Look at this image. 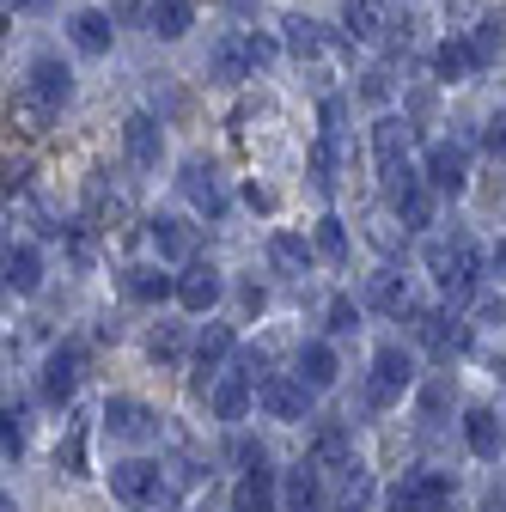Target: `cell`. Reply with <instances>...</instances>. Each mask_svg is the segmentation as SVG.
I'll list each match as a JSON object with an SVG mask.
<instances>
[{
	"label": "cell",
	"instance_id": "34",
	"mask_svg": "<svg viewBox=\"0 0 506 512\" xmlns=\"http://www.w3.org/2000/svg\"><path fill=\"white\" fill-rule=\"evenodd\" d=\"M129 293H135V299H147V305H153V299H177V281H171V275H159V269H147V263H141V269H129Z\"/></svg>",
	"mask_w": 506,
	"mask_h": 512
},
{
	"label": "cell",
	"instance_id": "33",
	"mask_svg": "<svg viewBox=\"0 0 506 512\" xmlns=\"http://www.w3.org/2000/svg\"><path fill=\"white\" fill-rule=\"evenodd\" d=\"M311 244H318V256H324V263H348V232H342V220H336V214H324V220H318Z\"/></svg>",
	"mask_w": 506,
	"mask_h": 512
},
{
	"label": "cell",
	"instance_id": "19",
	"mask_svg": "<svg viewBox=\"0 0 506 512\" xmlns=\"http://www.w3.org/2000/svg\"><path fill=\"white\" fill-rule=\"evenodd\" d=\"M68 37H74V49L80 55H110V37H116V25H110V13H74L68 19Z\"/></svg>",
	"mask_w": 506,
	"mask_h": 512
},
{
	"label": "cell",
	"instance_id": "41",
	"mask_svg": "<svg viewBox=\"0 0 506 512\" xmlns=\"http://www.w3.org/2000/svg\"><path fill=\"white\" fill-rule=\"evenodd\" d=\"M147 348H153V360H177V354H183V336H177V330H171V324H159V330H153V342H147Z\"/></svg>",
	"mask_w": 506,
	"mask_h": 512
},
{
	"label": "cell",
	"instance_id": "42",
	"mask_svg": "<svg viewBox=\"0 0 506 512\" xmlns=\"http://www.w3.org/2000/svg\"><path fill=\"white\" fill-rule=\"evenodd\" d=\"M360 98H366V104H385V98H391V74H385V68H372V74L360 80Z\"/></svg>",
	"mask_w": 506,
	"mask_h": 512
},
{
	"label": "cell",
	"instance_id": "28",
	"mask_svg": "<svg viewBox=\"0 0 506 512\" xmlns=\"http://www.w3.org/2000/svg\"><path fill=\"white\" fill-rule=\"evenodd\" d=\"M372 494H378V488H372V476H366L360 464H348V470H342V488L330 494V512H366V506H372Z\"/></svg>",
	"mask_w": 506,
	"mask_h": 512
},
{
	"label": "cell",
	"instance_id": "2",
	"mask_svg": "<svg viewBox=\"0 0 506 512\" xmlns=\"http://www.w3.org/2000/svg\"><path fill=\"white\" fill-rule=\"evenodd\" d=\"M372 165H378L385 196L397 202L403 189L415 183V171H409V122H397V116H378L372 122Z\"/></svg>",
	"mask_w": 506,
	"mask_h": 512
},
{
	"label": "cell",
	"instance_id": "9",
	"mask_svg": "<svg viewBox=\"0 0 506 512\" xmlns=\"http://www.w3.org/2000/svg\"><path fill=\"white\" fill-rule=\"evenodd\" d=\"M177 183H183V196L196 202V214H208V220H220V214H226V183H220V171H214L208 159H189Z\"/></svg>",
	"mask_w": 506,
	"mask_h": 512
},
{
	"label": "cell",
	"instance_id": "43",
	"mask_svg": "<svg viewBox=\"0 0 506 512\" xmlns=\"http://www.w3.org/2000/svg\"><path fill=\"white\" fill-rule=\"evenodd\" d=\"M244 55H250V74H257V68H269V61H275V43L250 31V37H244Z\"/></svg>",
	"mask_w": 506,
	"mask_h": 512
},
{
	"label": "cell",
	"instance_id": "3",
	"mask_svg": "<svg viewBox=\"0 0 506 512\" xmlns=\"http://www.w3.org/2000/svg\"><path fill=\"white\" fill-rule=\"evenodd\" d=\"M415 384V360H409V348L403 342H385L372 354V384H366V397H372V409H391L403 391Z\"/></svg>",
	"mask_w": 506,
	"mask_h": 512
},
{
	"label": "cell",
	"instance_id": "13",
	"mask_svg": "<svg viewBox=\"0 0 506 512\" xmlns=\"http://www.w3.org/2000/svg\"><path fill=\"white\" fill-rule=\"evenodd\" d=\"M122 153H129L135 171H153V165L165 159V135H159V122H153L147 110H135L129 122H122Z\"/></svg>",
	"mask_w": 506,
	"mask_h": 512
},
{
	"label": "cell",
	"instance_id": "6",
	"mask_svg": "<svg viewBox=\"0 0 506 512\" xmlns=\"http://www.w3.org/2000/svg\"><path fill=\"white\" fill-rule=\"evenodd\" d=\"M409 336L433 354H458L464 348V324H452L446 311H433V305H409Z\"/></svg>",
	"mask_w": 506,
	"mask_h": 512
},
{
	"label": "cell",
	"instance_id": "15",
	"mask_svg": "<svg viewBox=\"0 0 506 512\" xmlns=\"http://www.w3.org/2000/svg\"><path fill=\"white\" fill-rule=\"evenodd\" d=\"M281 506V488H275V470L269 464H250L232 488V512H275Z\"/></svg>",
	"mask_w": 506,
	"mask_h": 512
},
{
	"label": "cell",
	"instance_id": "25",
	"mask_svg": "<svg viewBox=\"0 0 506 512\" xmlns=\"http://www.w3.org/2000/svg\"><path fill=\"white\" fill-rule=\"evenodd\" d=\"M311 256H318V244H305L299 232H275V238H269V263H275L281 275H293V281L311 269Z\"/></svg>",
	"mask_w": 506,
	"mask_h": 512
},
{
	"label": "cell",
	"instance_id": "29",
	"mask_svg": "<svg viewBox=\"0 0 506 512\" xmlns=\"http://www.w3.org/2000/svg\"><path fill=\"white\" fill-rule=\"evenodd\" d=\"M433 196H439V189H433V183H421V177H415V183L403 189V196H397V214H403V226H409V232L433 226Z\"/></svg>",
	"mask_w": 506,
	"mask_h": 512
},
{
	"label": "cell",
	"instance_id": "8",
	"mask_svg": "<svg viewBox=\"0 0 506 512\" xmlns=\"http://www.w3.org/2000/svg\"><path fill=\"white\" fill-rule=\"evenodd\" d=\"M263 409L275 415V421H305L311 415V397H318V391H311V384L293 372V378H263Z\"/></svg>",
	"mask_w": 506,
	"mask_h": 512
},
{
	"label": "cell",
	"instance_id": "20",
	"mask_svg": "<svg viewBox=\"0 0 506 512\" xmlns=\"http://www.w3.org/2000/svg\"><path fill=\"white\" fill-rule=\"evenodd\" d=\"M299 378L311 384V391H330V384L342 378L336 348H330V342H305V348H299Z\"/></svg>",
	"mask_w": 506,
	"mask_h": 512
},
{
	"label": "cell",
	"instance_id": "18",
	"mask_svg": "<svg viewBox=\"0 0 506 512\" xmlns=\"http://www.w3.org/2000/svg\"><path fill=\"white\" fill-rule=\"evenodd\" d=\"M250 391H257V378H250V372L238 366V372L214 378V397H208V403H214V415H220V421H244V409H250Z\"/></svg>",
	"mask_w": 506,
	"mask_h": 512
},
{
	"label": "cell",
	"instance_id": "23",
	"mask_svg": "<svg viewBox=\"0 0 506 512\" xmlns=\"http://www.w3.org/2000/svg\"><path fill=\"white\" fill-rule=\"evenodd\" d=\"M7 287L13 293H37L43 287V250L37 244H7Z\"/></svg>",
	"mask_w": 506,
	"mask_h": 512
},
{
	"label": "cell",
	"instance_id": "14",
	"mask_svg": "<svg viewBox=\"0 0 506 512\" xmlns=\"http://www.w3.org/2000/svg\"><path fill=\"white\" fill-rule=\"evenodd\" d=\"M177 305L183 311H214L220 305V269L214 263H183V275H177Z\"/></svg>",
	"mask_w": 506,
	"mask_h": 512
},
{
	"label": "cell",
	"instance_id": "5",
	"mask_svg": "<svg viewBox=\"0 0 506 512\" xmlns=\"http://www.w3.org/2000/svg\"><path fill=\"white\" fill-rule=\"evenodd\" d=\"M324 464L318 458H305V464H293L287 470V482H281V500H287V512H318V506H330V488H324Z\"/></svg>",
	"mask_w": 506,
	"mask_h": 512
},
{
	"label": "cell",
	"instance_id": "11",
	"mask_svg": "<svg viewBox=\"0 0 506 512\" xmlns=\"http://www.w3.org/2000/svg\"><path fill=\"white\" fill-rule=\"evenodd\" d=\"M110 494L129 500V506L159 500V464H147V458H122V464H110Z\"/></svg>",
	"mask_w": 506,
	"mask_h": 512
},
{
	"label": "cell",
	"instance_id": "27",
	"mask_svg": "<svg viewBox=\"0 0 506 512\" xmlns=\"http://www.w3.org/2000/svg\"><path fill=\"white\" fill-rule=\"evenodd\" d=\"M147 25H153V37L177 43V37H189V25H196V7H189V0H153Z\"/></svg>",
	"mask_w": 506,
	"mask_h": 512
},
{
	"label": "cell",
	"instance_id": "44",
	"mask_svg": "<svg viewBox=\"0 0 506 512\" xmlns=\"http://www.w3.org/2000/svg\"><path fill=\"white\" fill-rule=\"evenodd\" d=\"M482 147H488L494 159H506V116H494V122H488V135H482Z\"/></svg>",
	"mask_w": 506,
	"mask_h": 512
},
{
	"label": "cell",
	"instance_id": "24",
	"mask_svg": "<svg viewBox=\"0 0 506 512\" xmlns=\"http://www.w3.org/2000/svg\"><path fill=\"white\" fill-rule=\"evenodd\" d=\"M464 439H470V452H476V458H500L506 421H500L494 409H470V415H464Z\"/></svg>",
	"mask_w": 506,
	"mask_h": 512
},
{
	"label": "cell",
	"instance_id": "37",
	"mask_svg": "<svg viewBox=\"0 0 506 512\" xmlns=\"http://www.w3.org/2000/svg\"><path fill=\"white\" fill-rule=\"evenodd\" d=\"M61 470H68V476H86V421H74L68 427V445H61Z\"/></svg>",
	"mask_w": 506,
	"mask_h": 512
},
{
	"label": "cell",
	"instance_id": "26",
	"mask_svg": "<svg viewBox=\"0 0 506 512\" xmlns=\"http://www.w3.org/2000/svg\"><path fill=\"white\" fill-rule=\"evenodd\" d=\"M311 458H318L330 476H342V470L354 464V439H348V427H318V439H311Z\"/></svg>",
	"mask_w": 506,
	"mask_h": 512
},
{
	"label": "cell",
	"instance_id": "46",
	"mask_svg": "<svg viewBox=\"0 0 506 512\" xmlns=\"http://www.w3.org/2000/svg\"><path fill=\"white\" fill-rule=\"evenodd\" d=\"M7 7H19V13H25V7H43V0H7Z\"/></svg>",
	"mask_w": 506,
	"mask_h": 512
},
{
	"label": "cell",
	"instance_id": "4",
	"mask_svg": "<svg viewBox=\"0 0 506 512\" xmlns=\"http://www.w3.org/2000/svg\"><path fill=\"white\" fill-rule=\"evenodd\" d=\"M452 506V476L446 470H415L391 488V512H446Z\"/></svg>",
	"mask_w": 506,
	"mask_h": 512
},
{
	"label": "cell",
	"instance_id": "31",
	"mask_svg": "<svg viewBox=\"0 0 506 512\" xmlns=\"http://www.w3.org/2000/svg\"><path fill=\"white\" fill-rule=\"evenodd\" d=\"M470 68H476V55H470L464 37H446V43L433 49V74H439V80H464Z\"/></svg>",
	"mask_w": 506,
	"mask_h": 512
},
{
	"label": "cell",
	"instance_id": "21",
	"mask_svg": "<svg viewBox=\"0 0 506 512\" xmlns=\"http://www.w3.org/2000/svg\"><path fill=\"white\" fill-rule=\"evenodd\" d=\"M226 354H232V330H226V324H208V330L196 336V391H208V378L220 372Z\"/></svg>",
	"mask_w": 506,
	"mask_h": 512
},
{
	"label": "cell",
	"instance_id": "17",
	"mask_svg": "<svg viewBox=\"0 0 506 512\" xmlns=\"http://www.w3.org/2000/svg\"><path fill=\"white\" fill-rule=\"evenodd\" d=\"M147 238H153V250L165 256V263H196V226H189V220L159 214V220L147 226Z\"/></svg>",
	"mask_w": 506,
	"mask_h": 512
},
{
	"label": "cell",
	"instance_id": "7",
	"mask_svg": "<svg viewBox=\"0 0 506 512\" xmlns=\"http://www.w3.org/2000/svg\"><path fill=\"white\" fill-rule=\"evenodd\" d=\"M80 372H86V354L80 348H55L49 360H43V403H74V391H80Z\"/></svg>",
	"mask_w": 506,
	"mask_h": 512
},
{
	"label": "cell",
	"instance_id": "36",
	"mask_svg": "<svg viewBox=\"0 0 506 512\" xmlns=\"http://www.w3.org/2000/svg\"><path fill=\"white\" fill-rule=\"evenodd\" d=\"M324 324H330V336H348V330L360 324V305H354L348 293H330V305H324Z\"/></svg>",
	"mask_w": 506,
	"mask_h": 512
},
{
	"label": "cell",
	"instance_id": "1",
	"mask_svg": "<svg viewBox=\"0 0 506 512\" xmlns=\"http://www.w3.org/2000/svg\"><path fill=\"white\" fill-rule=\"evenodd\" d=\"M427 269H433V281H439V293H446V299H470L476 293V275H482V256L458 232V238H433L427 244Z\"/></svg>",
	"mask_w": 506,
	"mask_h": 512
},
{
	"label": "cell",
	"instance_id": "12",
	"mask_svg": "<svg viewBox=\"0 0 506 512\" xmlns=\"http://www.w3.org/2000/svg\"><path fill=\"white\" fill-rule=\"evenodd\" d=\"M427 183L439 189V196H458V189L470 183V153L458 141H433L427 147Z\"/></svg>",
	"mask_w": 506,
	"mask_h": 512
},
{
	"label": "cell",
	"instance_id": "22",
	"mask_svg": "<svg viewBox=\"0 0 506 512\" xmlns=\"http://www.w3.org/2000/svg\"><path fill=\"white\" fill-rule=\"evenodd\" d=\"M366 305H372V311H385V317H403V311H409V287H403V275H397V269L366 275Z\"/></svg>",
	"mask_w": 506,
	"mask_h": 512
},
{
	"label": "cell",
	"instance_id": "35",
	"mask_svg": "<svg viewBox=\"0 0 506 512\" xmlns=\"http://www.w3.org/2000/svg\"><path fill=\"white\" fill-rule=\"evenodd\" d=\"M214 74H220V80H244V74H250V55H244V37H226V43L214 49Z\"/></svg>",
	"mask_w": 506,
	"mask_h": 512
},
{
	"label": "cell",
	"instance_id": "16",
	"mask_svg": "<svg viewBox=\"0 0 506 512\" xmlns=\"http://www.w3.org/2000/svg\"><path fill=\"white\" fill-rule=\"evenodd\" d=\"M31 98H37V104H49V110L68 104V98H74V74H68V61L37 55V61H31Z\"/></svg>",
	"mask_w": 506,
	"mask_h": 512
},
{
	"label": "cell",
	"instance_id": "32",
	"mask_svg": "<svg viewBox=\"0 0 506 512\" xmlns=\"http://www.w3.org/2000/svg\"><path fill=\"white\" fill-rule=\"evenodd\" d=\"M342 25H348V37H354V43H372L378 31H385V19H378L372 0H348V7H342Z\"/></svg>",
	"mask_w": 506,
	"mask_h": 512
},
{
	"label": "cell",
	"instance_id": "30",
	"mask_svg": "<svg viewBox=\"0 0 506 512\" xmlns=\"http://www.w3.org/2000/svg\"><path fill=\"white\" fill-rule=\"evenodd\" d=\"M464 43H470V55H476V68H494V55H500V43H506V19H500V13H488Z\"/></svg>",
	"mask_w": 506,
	"mask_h": 512
},
{
	"label": "cell",
	"instance_id": "45",
	"mask_svg": "<svg viewBox=\"0 0 506 512\" xmlns=\"http://www.w3.org/2000/svg\"><path fill=\"white\" fill-rule=\"evenodd\" d=\"M494 275H506V238H500V250H494Z\"/></svg>",
	"mask_w": 506,
	"mask_h": 512
},
{
	"label": "cell",
	"instance_id": "10",
	"mask_svg": "<svg viewBox=\"0 0 506 512\" xmlns=\"http://www.w3.org/2000/svg\"><path fill=\"white\" fill-rule=\"evenodd\" d=\"M104 427H110L116 439H129V445H147V439L159 433V415H153L147 403H135V397H110V403H104Z\"/></svg>",
	"mask_w": 506,
	"mask_h": 512
},
{
	"label": "cell",
	"instance_id": "38",
	"mask_svg": "<svg viewBox=\"0 0 506 512\" xmlns=\"http://www.w3.org/2000/svg\"><path fill=\"white\" fill-rule=\"evenodd\" d=\"M281 31H287V49L293 55H318L324 49V37H318V25H311V19H287Z\"/></svg>",
	"mask_w": 506,
	"mask_h": 512
},
{
	"label": "cell",
	"instance_id": "40",
	"mask_svg": "<svg viewBox=\"0 0 506 512\" xmlns=\"http://www.w3.org/2000/svg\"><path fill=\"white\" fill-rule=\"evenodd\" d=\"M446 403H452V378H433L427 391H421V415L433 421V415H446Z\"/></svg>",
	"mask_w": 506,
	"mask_h": 512
},
{
	"label": "cell",
	"instance_id": "39",
	"mask_svg": "<svg viewBox=\"0 0 506 512\" xmlns=\"http://www.w3.org/2000/svg\"><path fill=\"white\" fill-rule=\"evenodd\" d=\"M0 421H7V427H0V452H7V464H13V458L25 452V415L7 403V415H0Z\"/></svg>",
	"mask_w": 506,
	"mask_h": 512
}]
</instances>
